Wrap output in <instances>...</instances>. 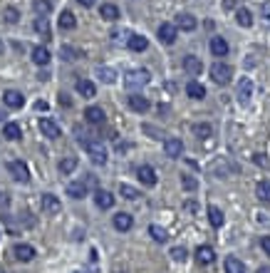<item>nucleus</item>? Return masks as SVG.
Returning a JSON list of instances; mask_svg holds the SVG:
<instances>
[{"label":"nucleus","instance_id":"9d476101","mask_svg":"<svg viewBox=\"0 0 270 273\" xmlns=\"http://www.w3.org/2000/svg\"><path fill=\"white\" fill-rule=\"evenodd\" d=\"M136 176H139V181L144 184V186H156V172L149 167V164H141L139 169H136Z\"/></svg>","mask_w":270,"mask_h":273},{"label":"nucleus","instance_id":"c03bdc74","mask_svg":"<svg viewBox=\"0 0 270 273\" xmlns=\"http://www.w3.org/2000/svg\"><path fill=\"white\" fill-rule=\"evenodd\" d=\"M181 184H184V189H186V192H193V189L198 186V181H196L193 176H181Z\"/></svg>","mask_w":270,"mask_h":273},{"label":"nucleus","instance_id":"39448f33","mask_svg":"<svg viewBox=\"0 0 270 273\" xmlns=\"http://www.w3.org/2000/svg\"><path fill=\"white\" fill-rule=\"evenodd\" d=\"M40 204H42V211L50 216H55L62 211V204H59V199L55 194H42L40 196Z\"/></svg>","mask_w":270,"mask_h":273},{"label":"nucleus","instance_id":"a211bd4d","mask_svg":"<svg viewBox=\"0 0 270 273\" xmlns=\"http://www.w3.org/2000/svg\"><path fill=\"white\" fill-rule=\"evenodd\" d=\"M129 107L134 110V112H139V115H144V112H149V107H152V102L146 97H141V95H129Z\"/></svg>","mask_w":270,"mask_h":273},{"label":"nucleus","instance_id":"e433bc0d","mask_svg":"<svg viewBox=\"0 0 270 273\" xmlns=\"http://www.w3.org/2000/svg\"><path fill=\"white\" fill-rule=\"evenodd\" d=\"M258 199L260 201H265V204H270V181L268 179H263V181H258Z\"/></svg>","mask_w":270,"mask_h":273},{"label":"nucleus","instance_id":"bb28decb","mask_svg":"<svg viewBox=\"0 0 270 273\" xmlns=\"http://www.w3.org/2000/svg\"><path fill=\"white\" fill-rule=\"evenodd\" d=\"M3 137H5V139H10V142H18L20 137H22L20 124H15V122H8V124L3 127Z\"/></svg>","mask_w":270,"mask_h":273},{"label":"nucleus","instance_id":"a878e982","mask_svg":"<svg viewBox=\"0 0 270 273\" xmlns=\"http://www.w3.org/2000/svg\"><path fill=\"white\" fill-rule=\"evenodd\" d=\"M95 75L102 79L104 85H114L116 82V70H112V67H97Z\"/></svg>","mask_w":270,"mask_h":273},{"label":"nucleus","instance_id":"2eb2a0df","mask_svg":"<svg viewBox=\"0 0 270 273\" xmlns=\"http://www.w3.org/2000/svg\"><path fill=\"white\" fill-rule=\"evenodd\" d=\"M3 102H5L10 110H20V107L25 104V97H22V92H18V90H8V92H3Z\"/></svg>","mask_w":270,"mask_h":273},{"label":"nucleus","instance_id":"4c0bfd02","mask_svg":"<svg viewBox=\"0 0 270 273\" xmlns=\"http://www.w3.org/2000/svg\"><path fill=\"white\" fill-rule=\"evenodd\" d=\"M233 169H235V167H228L226 161H216V164H211V172H213V174H218L221 179H226Z\"/></svg>","mask_w":270,"mask_h":273},{"label":"nucleus","instance_id":"dca6fc26","mask_svg":"<svg viewBox=\"0 0 270 273\" xmlns=\"http://www.w3.org/2000/svg\"><path fill=\"white\" fill-rule=\"evenodd\" d=\"M112 224H114L116 231H129V229L134 226V219H132V214H127V211H119V214H114Z\"/></svg>","mask_w":270,"mask_h":273},{"label":"nucleus","instance_id":"c9c22d12","mask_svg":"<svg viewBox=\"0 0 270 273\" xmlns=\"http://www.w3.org/2000/svg\"><path fill=\"white\" fill-rule=\"evenodd\" d=\"M191 132H193L196 137H198V139H208V137L213 134L211 124H206V122H201V124H193V127H191Z\"/></svg>","mask_w":270,"mask_h":273},{"label":"nucleus","instance_id":"6e6552de","mask_svg":"<svg viewBox=\"0 0 270 273\" xmlns=\"http://www.w3.org/2000/svg\"><path fill=\"white\" fill-rule=\"evenodd\" d=\"M8 172H10L13 179L20 181V184H27V181H30V169H27L22 161H10V164H8Z\"/></svg>","mask_w":270,"mask_h":273},{"label":"nucleus","instance_id":"72a5a7b5","mask_svg":"<svg viewBox=\"0 0 270 273\" xmlns=\"http://www.w3.org/2000/svg\"><path fill=\"white\" fill-rule=\"evenodd\" d=\"M77 169V156H67V159H62L59 161V174H72Z\"/></svg>","mask_w":270,"mask_h":273},{"label":"nucleus","instance_id":"6ab92c4d","mask_svg":"<svg viewBox=\"0 0 270 273\" xmlns=\"http://www.w3.org/2000/svg\"><path fill=\"white\" fill-rule=\"evenodd\" d=\"M211 52H213V58H226V55H228V42H226V38H221V35L211 38Z\"/></svg>","mask_w":270,"mask_h":273},{"label":"nucleus","instance_id":"20e7f679","mask_svg":"<svg viewBox=\"0 0 270 273\" xmlns=\"http://www.w3.org/2000/svg\"><path fill=\"white\" fill-rule=\"evenodd\" d=\"M235 97H238V102L241 104H248L253 97V82L251 77H241V82H238V87H235Z\"/></svg>","mask_w":270,"mask_h":273},{"label":"nucleus","instance_id":"ea45409f","mask_svg":"<svg viewBox=\"0 0 270 273\" xmlns=\"http://www.w3.org/2000/svg\"><path fill=\"white\" fill-rule=\"evenodd\" d=\"M119 194L124 196V199H129V201H136V199L141 196L134 186H129V184H119Z\"/></svg>","mask_w":270,"mask_h":273},{"label":"nucleus","instance_id":"b1692460","mask_svg":"<svg viewBox=\"0 0 270 273\" xmlns=\"http://www.w3.org/2000/svg\"><path fill=\"white\" fill-rule=\"evenodd\" d=\"M186 95H189L191 99H203V97H206V87H203L201 82L191 79V82L186 85Z\"/></svg>","mask_w":270,"mask_h":273},{"label":"nucleus","instance_id":"2f4dec72","mask_svg":"<svg viewBox=\"0 0 270 273\" xmlns=\"http://www.w3.org/2000/svg\"><path fill=\"white\" fill-rule=\"evenodd\" d=\"M235 22H238L241 28H251L253 25L251 10H248V8H238V10H235Z\"/></svg>","mask_w":270,"mask_h":273},{"label":"nucleus","instance_id":"8fccbe9b","mask_svg":"<svg viewBox=\"0 0 270 273\" xmlns=\"http://www.w3.org/2000/svg\"><path fill=\"white\" fill-rule=\"evenodd\" d=\"M79 5H82V8H92V5H95L97 0H77Z\"/></svg>","mask_w":270,"mask_h":273},{"label":"nucleus","instance_id":"cd10ccee","mask_svg":"<svg viewBox=\"0 0 270 273\" xmlns=\"http://www.w3.org/2000/svg\"><path fill=\"white\" fill-rule=\"evenodd\" d=\"M33 62L40 65V67H45V65L50 62V50H47V47H42V45H38V47L33 50Z\"/></svg>","mask_w":270,"mask_h":273},{"label":"nucleus","instance_id":"9b49d317","mask_svg":"<svg viewBox=\"0 0 270 273\" xmlns=\"http://www.w3.org/2000/svg\"><path fill=\"white\" fill-rule=\"evenodd\" d=\"M184 70H186L191 77H198V75L203 72V62H201V58H196V55H186V58H184Z\"/></svg>","mask_w":270,"mask_h":273},{"label":"nucleus","instance_id":"1a4fd4ad","mask_svg":"<svg viewBox=\"0 0 270 273\" xmlns=\"http://www.w3.org/2000/svg\"><path fill=\"white\" fill-rule=\"evenodd\" d=\"M40 132H42V137H47V139H57V137L62 134L59 124L52 122L50 117H40Z\"/></svg>","mask_w":270,"mask_h":273},{"label":"nucleus","instance_id":"393cba45","mask_svg":"<svg viewBox=\"0 0 270 273\" xmlns=\"http://www.w3.org/2000/svg\"><path fill=\"white\" fill-rule=\"evenodd\" d=\"M127 45H129L132 52H144V50L149 47V40L144 38V35H129V42H127Z\"/></svg>","mask_w":270,"mask_h":273},{"label":"nucleus","instance_id":"603ef678","mask_svg":"<svg viewBox=\"0 0 270 273\" xmlns=\"http://www.w3.org/2000/svg\"><path fill=\"white\" fill-rule=\"evenodd\" d=\"M3 50H5V45H3V40H0V55H3Z\"/></svg>","mask_w":270,"mask_h":273},{"label":"nucleus","instance_id":"7c9ffc66","mask_svg":"<svg viewBox=\"0 0 270 273\" xmlns=\"http://www.w3.org/2000/svg\"><path fill=\"white\" fill-rule=\"evenodd\" d=\"M226 273H246V263L235 256H228L226 258Z\"/></svg>","mask_w":270,"mask_h":273},{"label":"nucleus","instance_id":"58836bf2","mask_svg":"<svg viewBox=\"0 0 270 273\" xmlns=\"http://www.w3.org/2000/svg\"><path fill=\"white\" fill-rule=\"evenodd\" d=\"M35 30H38L40 35L45 40H52V33H50V25H47V18H38L35 20Z\"/></svg>","mask_w":270,"mask_h":273},{"label":"nucleus","instance_id":"f3484780","mask_svg":"<svg viewBox=\"0 0 270 273\" xmlns=\"http://www.w3.org/2000/svg\"><path fill=\"white\" fill-rule=\"evenodd\" d=\"M89 192V186H87V181H72V184H67V196L70 199H84Z\"/></svg>","mask_w":270,"mask_h":273},{"label":"nucleus","instance_id":"aec40b11","mask_svg":"<svg viewBox=\"0 0 270 273\" xmlns=\"http://www.w3.org/2000/svg\"><path fill=\"white\" fill-rule=\"evenodd\" d=\"M75 90H77V92H79V95H82L84 99H89V97H95V95H97L95 82H89V79H77Z\"/></svg>","mask_w":270,"mask_h":273},{"label":"nucleus","instance_id":"5701e85b","mask_svg":"<svg viewBox=\"0 0 270 273\" xmlns=\"http://www.w3.org/2000/svg\"><path fill=\"white\" fill-rule=\"evenodd\" d=\"M75 28H77L75 13L72 10H62V15H59V30H75Z\"/></svg>","mask_w":270,"mask_h":273},{"label":"nucleus","instance_id":"a19ab883","mask_svg":"<svg viewBox=\"0 0 270 273\" xmlns=\"http://www.w3.org/2000/svg\"><path fill=\"white\" fill-rule=\"evenodd\" d=\"M149 234H152V238H154L156 243H164V241L169 238V236H166V231H164L161 226H156V224H152V226H149Z\"/></svg>","mask_w":270,"mask_h":273},{"label":"nucleus","instance_id":"7ed1b4c3","mask_svg":"<svg viewBox=\"0 0 270 273\" xmlns=\"http://www.w3.org/2000/svg\"><path fill=\"white\" fill-rule=\"evenodd\" d=\"M233 77V70L226 62H213L211 65V79L216 85H228Z\"/></svg>","mask_w":270,"mask_h":273},{"label":"nucleus","instance_id":"f257e3e1","mask_svg":"<svg viewBox=\"0 0 270 273\" xmlns=\"http://www.w3.org/2000/svg\"><path fill=\"white\" fill-rule=\"evenodd\" d=\"M79 144L84 147V152L89 154V159L95 164H107V149L99 139H87V137H79Z\"/></svg>","mask_w":270,"mask_h":273},{"label":"nucleus","instance_id":"4be33fe9","mask_svg":"<svg viewBox=\"0 0 270 273\" xmlns=\"http://www.w3.org/2000/svg\"><path fill=\"white\" fill-rule=\"evenodd\" d=\"M84 119L89 124H104V110L102 107H87L84 110Z\"/></svg>","mask_w":270,"mask_h":273},{"label":"nucleus","instance_id":"a18cd8bd","mask_svg":"<svg viewBox=\"0 0 270 273\" xmlns=\"http://www.w3.org/2000/svg\"><path fill=\"white\" fill-rule=\"evenodd\" d=\"M260 246H263V251L270 256V236H263V238H260Z\"/></svg>","mask_w":270,"mask_h":273},{"label":"nucleus","instance_id":"c85d7f7f","mask_svg":"<svg viewBox=\"0 0 270 273\" xmlns=\"http://www.w3.org/2000/svg\"><path fill=\"white\" fill-rule=\"evenodd\" d=\"M208 221H211L213 229H221V226H223V221H226V219H223V211H221L216 204L208 206Z\"/></svg>","mask_w":270,"mask_h":273},{"label":"nucleus","instance_id":"49530a36","mask_svg":"<svg viewBox=\"0 0 270 273\" xmlns=\"http://www.w3.org/2000/svg\"><path fill=\"white\" fill-rule=\"evenodd\" d=\"M253 161H255V164H260V167H270L268 159H265L263 154H255V156H253Z\"/></svg>","mask_w":270,"mask_h":273},{"label":"nucleus","instance_id":"f704fd0d","mask_svg":"<svg viewBox=\"0 0 270 273\" xmlns=\"http://www.w3.org/2000/svg\"><path fill=\"white\" fill-rule=\"evenodd\" d=\"M59 55H62V60H67V62L82 58V52H79L77 47H72V45H62V47H59Z\"/></svg>","mask_w":270,"mask_h":273},{"label":"nucleus","instance_id":"c756f323","mask_svg":"<svg viewBox=\"0 0 270 273\" xmlns=\"http://www.w3.org/2000/svg\"><path fill=\"white\" fill-rule=\"evenodd\" d=\"M196 258H198V263H213L216 251H213L211 246H198L196 249Z\"/></svg>","mask_w":270,"mask_h":273},{"label":"nucleus","instance_id":"3c124183","mask_svg":"<svg viewBox=\"0 0 270 273\" xmlns=\"http://www.w3.org/2000/svg\"><path fill=\"white\" fill-rule=\"evenodd\" d=\"M35 107H38L40 112H45V110H47V102H38V104H35Z\"/></svg>","mask_w":270,"mask_h":273},{"label":"nucleus","instance_id":"37998d69","mask_svg":"<svg viewBox=\"0 0 270 273\" xmlns=\"http://www.w3.org/2000/svg\"><path fill=\"white\" fill-rule=\"evenodd\" d=\"M169 256H171V258H174V261H186V249H184V246H174V249H171V251H169Z\"/></svg>","mask_w":270,"mask_h":273},{"label":"nucleus","instance_id":"4468645a","mask_svg":"<svg viewBox=\"0 0 270 273\" xmlns=\"http://www.w3.org/2000/svg\"><path fill=\"white\" fill-rule=\"evenodd\" d=\"M13 254H15L18 261L27 263V261H33V258H35V249H33L30 243H15V246H13Z\"/></svg>","mask_w":270,"mask_h":273},{"label":"nucleus","instance_id":"09e8293b","mask_svg":"<svg viewBox=\"0 0 270 273\" xmlns=\"http://www.w3.org/2000/svg\"><path fill=\"white\" fill-rule=\"evenodd\" d=\"M144 132H149V134H154V139H161V137H164V134H159V132H156L154 127H149V124L144 127Z\"/></svg>","mask_w":270,"mask_h":273},{"label":"nucleus","instance_id":"de8ad7c7","mask_svg":"<svg viewBox=\"0 0 270 273\" xmlns=\"http://www.w3.org/2000/svg\"><path fill=\"white\" fill-rule=\"evenodd\" d=\"M8 204H10V196H8V194H3V192H0V209H5Z\"/></svg>","mask_w":270,"mask_h":273},{"label":"nucleus","instance_id":"f03ea898","mask_svg":"<svg viewBox=\"0 0 270 273\" xmlns=\"http://www.w3.org/2000/svg\"><path fill=\"white\" fill-rule=\"evenodd\" d=\"M149 70H129L127 72V77H124V85L129 87V90H141L144 85H149Z\"/></svg>","mask_w":270,"mask_h":273},{"label":"nucleus","instance_id":"473e14b6","mask_svg":"<svg viewBox=\"0 0 270 273\" xmlns=\"http://www.w3.org/2000/svg\"><path fill=\"white\" fill-rule=\"evenodd\" d=\"M33 10L38 13V18H45V15L52 13V3H50V0H35V3H33Z\"/></svg>","mask_w":270,"mask_h":273},{"label":"nucleus","instance_id":"423d86ee","mask_svg":"<svg viewBox=\"0 0 270 273\" xmlns=\"http://www.w3.org/2000/svg\"><path fill=\"white\" fill-rule=\"evenodd\" d=\"M176 38H178V30H176L174 22H161V25H159V40H161L164 45H174Z\"/></svg>","mask_w":270,"mask_h":273},{"label":"nucleus","instance_id":"ddd939ff","mask_svg":"<svg viewBox=\"0 0 270 273\" xmlns=\"http://www.w3.org/2000/svg\"><path fill=\"white\" fill-rule=\"evenodd\" d=\"M176 30H184V33H191V30H196V25H198V20L193 18L191 13H181L178 18H176Z\"/></svg>","mask_w":270,"mask_h":273},{"label":"nucleus","instance_id":"412c9836","mask_svg":"<svg viewBox=\"0 0 270 273\" xmlns=\"http://www.w3.org/2000/svg\"><path fill=\"white\" fill-rule=\"evenodd\" d=\"M99 18L114 22V20H119V8L112 5V3H102V5H99Z\"/></svg>","mask_w":270,"mask_h":273},{"label":"nucleus","instance_id":"f8f14e48","mask_svg":"<svg viewBox=\"0 0 270 273\" xmlns=\"http://www.w3.org/2000/svg\"><path fill=\"white\" fill-rule=\"evenodd\" d=\"M114 194L112 192H107V189H97L95 192V204L99 206V209H112L114 206Z\"/></svg>","mask_w":270,"mask_h":273},{"label":"nucleus","instance_id":"0eeeda50","mask_svg":"<svg viewBox=\"0 0 270 273\" xmlns=\"http://www.w3.org/2000/svg\"><path fill=\"white\" fill-rule=\"evenodd\" d=\"M164 152H166V156H171V159H178V156L184 154V142H181L178 137H166V139H164Z\"/></svg>","mask_w":270,"mask_h":273},{"label":"nucleus","instance_id":"79ce46f5","mask_svg":"<svg viewBox=\"0 0 270 273\" xmlns=\"http://www.w3.org/2000/svg\"><path fill=\"white\" fill-rule=\"evenodd\" d=\"M3 18L8 20V22H10V25H13V22H18V20H20V13H18V8H5V13H3Z\"/></svg>","mask_w":270,"mask_h":273}]
</instances>
